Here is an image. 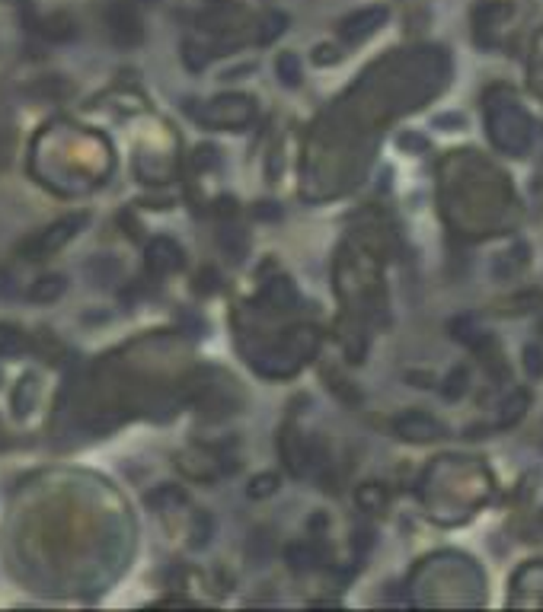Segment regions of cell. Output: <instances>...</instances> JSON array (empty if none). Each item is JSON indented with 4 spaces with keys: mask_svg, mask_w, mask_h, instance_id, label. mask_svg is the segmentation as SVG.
<instances>
[{
    "mask_svg": "<svg viewBox=\"0 0 543 612\" xmlns=\"http://www.w3.org/2000/svg\"><path fill=\"white\" fill-rule=\"evenodd\" d=\"M87 221H90L87 214H68L62 217V221L48 223L42 233H35L33 240L23 242V256H26L29 262H42V259H48L52 252L64 250V246L87 227Z\"/></svg>",
    "mask_w": 543,
    "mask_h": 612,
    "instance_id": "cell-1",
    "label": "cell"
},
{
    "mask_svg": "<svg viewBox=\"0 0 543 612\" xmlns=\"http://www.w3.org/2000/svg\"><path fill=\"white\" fill-rule=\"evenodd\" d=\"M106 33L119 48H135L144 39V26L138 7L129 0H112L106 10Z\"/></svg>",
    "mask_w": 543,
    "mask_h": 612,
    "instance_id": "cell-2",
    "label": "cell"
},
{
    "mask_svg": "<svg viewBox=\"0 0 543 612\" xmlns=\"http://www.w3.org/2000/svg\"><path fill=\"white\" fill-rule=\"evenodd\" d=\"M387 20H390V10L384 7V4H374V7H361L355 10V14L342 16L336 33H339V39L346 42V45H361V42L371 39L377 29H384Z\"/></svg>",
    "mask_w": 543,
    "mask_h": 612,
    "instance_id": "cell-3",
    "label": "cell"
},
{
    "mask_svg": "<svg viewBox=\"0 0 543 612\" xmlns=\"http://www.w3.org/2000/svg\"><path fill=\"white\" fill-rule=\"evenodd\" d=\"M198 118H202L205 125H214V128H240V125H246V121L252 118V99L243 93L217 96Z\"/></svg>",
    "mask_w": 543,
    "mask_h": 612,
    "instance_id": "cell-4",
    "label": "cell"
},
{
    "mask_svg": "<svg viewBox=\"0 0 543 612\" xmlns=\"http://www.w3.org/2000/svg\"><path fill=\"white\" fill-rule=\"evenodd\" d=\"M394 434L400 440H406V444H432V440H442L448 431H444V424L438 418L413 409L403 411L400 418H394Z\"/></svg>",
    "mask_w": 543,
    "mask_h": 612,
    "instance_id": "cell-5",
    "label": "cell"
},
{
    "mask_svg": "<svg viewBox=\"0 0 543 612\" xmlns=\"http://www.w3.org/2000/svg\"><path fill=\"white\" fill-rule=\"evenodd\" d=\"M144 262H148V271L154 278H167L173 271H179L186 265V252L176 240L170 236H157L154 242H148V250H144Z\"/></svg>",
    "mask_w": 543,
    "mask_h": 612,
    "instance_id": "cell-6",
    "label": "cell"
},
{
    "mask_svg": "<svg viewBox=\"0 0 543 612\" xmlns=\"http://www.w3.org/2000/svg\"><path fill=\"white\" fill-rule=\"evenodd\" d=\"M64 290H68V278H64L62 271H48V275L35 278V281L29 284L26 297L33 303H54Z\"/></svg>",
    "mask_w": 543,
    "mask_h": 612,
    "instance_id": "cell-7",
    "label": "cell"
},
{
    "mask_svg": "<svg viewBox=\"0 0 543 612\" xmlns=\"http://www.w3.org/2000/svg\"><path fill=\"white\" fill-rule=\"evenodd\" d=\"M262 303L265 306H272L269 313H281V310H288V306L298 303V290H294V284L288 281V278H275V281L265 284Z\"/></svg>",
    "mask_w": 543,
    "mask_h": 612,
    "instance_id": "cell-8",
    "label": "cell"
},
{
    "mask_svg": "<svg viewBox=\"0 0 543 612\" xmlns=\"http://www.w3.org/2000/svg\"><path fill=\"white\" fill-rule=\"evenodd\" d=\"M285 29H288V16L281 14V10H265L256 23V42L259 45H272Z\"/></svg>",
    "mask_w": 543,
    "mask_h": 612,
    "instance_id": "cell-9",
    "label": "cell"
},
{
    "mask_svg": "<svg viewBox=\"0 0 543 612\" xmlns=\"http://www.w3.org/2000/svg\"><path fill=\"white\" fill-rule=\"evenodd\" d=\"M42 35H45L48 42H71L77 35V23L71 14H54L48 16L45 23H42Z\"/></svg>",
    "mask_w": 543,
    "mask_h": 612,
    "instance_id": "cell-10",
    "label": "cell"
},
{
    "mask_svg": "<svg viewBox=\"0 0 543 612\" xmlns=\"http://www.w3.org/2000/svg\"><path fill=\"white\" fill-rule=\"evenodd\" d=\"M90 278H93L96 287H106V284H116L119 275H122V265H119V259L112 256H96L93 262H90Z\"/></svg>",
    "mask_w": 543,
    "mask_h": 612,
    "instance_id": "cell-11",
    "label": "cell"
},
{
    "mask_svg": "<svg viewBox=\"0 0 543 612\" xmlns=\"http://www.w3.org/2000/svg\"><path fill=\"white\" fill-rule=\"evenodd\" d=\"M355 498H358V507H361V511H367V513L384 511V507H387V492H384L380 485H374V482L361 485Z\"/></svg>",
    "mask_w": 543,
    "mask_h": 612,
    "instance_id": "cell-12",
    "label": "cell"
},
{
    "mask_svg": "<svg viewBox=\"0 0 543 612\" xmlns=\"http://www.w3.org/2000/svg\"><path fill=\"white\" fill-rule=\"evenodd\" d=\"M275 71H279V80L285 83V87H298L300 83V61H298V54L294 52H285V54H279V61H275Z\"/></svg>",
    "mask_w": 543,
    "mask_h": 612,
    "instance_id": "cell-13",
    "label": "cell"
},
{
    "mask_svg": "<svg viewBox=\"0 0 543 612\" xmlns=\"http://www.w3.org/2000/svg\"><path fill=\"white\" fill-rule=\"evenodd\" d=\"M211 536H214V520H211L208 513H195L189 530V545L192 549H205V545L211 542Z\"/></svg>",
    "mask_w": 543,
    "mask_h": 612,
    "instance_id": "cell-14",
    "label": "cell"
},
{
    "mask_svg": "<svg viewBox=\"0 0 543 612\" xmlns=\"http://www.w3.org/2000/svg\"><path fill=\"white\" fill-rule=\"evenodd\" d=\"M530 405V392L528 390H518L515 396L505 402V415H499V428H511V424L521 418V411Z\"/></svg>",
    "mask_w": 543,
    "mask_h": 612,
    "instance_id": "cell-15",
    "label": "cell"
},
{
    "mask_svg": "<svg viewBox=\"0 0 543 612\" xmlns=\"http://www.w3.org/2000/svg\"><path fill=\"white\" fill-rule=\"evenodd\" d=\"M288 565L294 568V571H307V568L317 565V552H313L310 545H288Z\"/></svg>",
    "mask_w": 543,
    "mask_h": 612,
    "instance_id": "cell-16",
    "label": "cell"
},
{
    "mask_svg": "<svg viewBox=\"0 0 543 612\" xmlns=\"http://www.w3.org/2000/svg\"><path fill=\"white\" fill-rule=\"evenodd\" d=\"M467 392V371L463 367H457L454 373H451L448 380H444V386H442V396L448 399V402H457V399Z\"/></svg>",
    "mask_w": 543,
    "mask_h": 612,
    "instance_id": "cell-17",
    "label": "cell"
},
{
    "mask_svg": "<svg viewBox=\"0 0 543 612\" xmlns=\"http://www.w3.org/2000/svg\"><path fill=\"white\" fill-rule=\"evenodd\" d=\"M275 488H279V475L262 472L250 482V498H269V494H275Z\"/></svg>",
    "mask_w": 543,
    "mask_h": 612,
    "instance_id": "cell-18",
    "label": "cell"
},
{
    "mask_svg": "<svg viewBox=\"0 0 543 612\" xmlns=\"http://www.w3.org/2000/svg\"><path fill=\"white\" fill-rule=\"evenodd\" d=\"M23 344V335L16 329H0V361L7 354H14V351H20Z\"/></svg>",
    "mask_w": 543,
    "mask_h": 612,
    "instance_id": "cell-19",
    "label": "cell"
},
{
    "mask_svg": "<svg viewBox=\"0 0 543 612\" xmlns=\"http://www.w3.org/2000/svg\"><path fill=\"white\" fill-rule=\"evenodd\" d=\"M20 294V287H16V278L10 268H0V297L4 300H14V297Z\"/></svg>",
    "mask_w": 543,
    "mask_h": 612,
    "instance_id": "cell-20",
    "label": "cell"
},
{
    "mask_svg": "<svg viewBox=\"0 0 543 612\" xmlns=\"http://www.w3.org/2000/svg\"><path fill=\"white\" fill-rule=\"evenodd\" d=\"M524 363L530 367V373H534V377H540V373H543V351L537 348V344L524 348Z\"/></svg>",
    "mask_w": 543,
    "mask_h": 612,
    "instance_id": "cell-21",
    "label": "cell"
},
{
    "mask_svg": "<svg viewBox=\"0 0 543 612\" xmlns=\"http://www.w3.org/2000/svg\"><path fill=\"white\" fill-rule=\"evenodd\" d=\"M313 61H317V64H336V61H339V48L317 45V52H313Z\"/></svg>",
    "mask_w": 543,
    "mask_h": 612,
    "instance_id": "cell-22",
    "label": "cell"
},
{
    "mask_svg": "<svg viewBox=\"0 0 543 612\" xmlns=\"http://www.w3.org/2000/svg\"><path fill=\"white\" fill-rule=\"evenodd\" d=\"M256 217L275 221V217H279V211H275V204H272V202H262V204H256Z\"/></svg>",
    "mask_w": 543,
    "mask_h": 612,
    "instance_id": "cell-23",
    "label": "cell"
},
{
    "mask_svg": "<svg viewBox=\"0 0 543 612\" xmlns=\"http://www.w3.org/2000/svg\"><path fill=\"white\" fill-rule=\"evenodd\" d=\"M131 4H138V7H150V4H157V0H131Z\"/></svg>",
    "mask_w": 543,
    "mask_h": 612,
    "instance_id": "cell-24",
    "label": "cell"
}]
</instances>
